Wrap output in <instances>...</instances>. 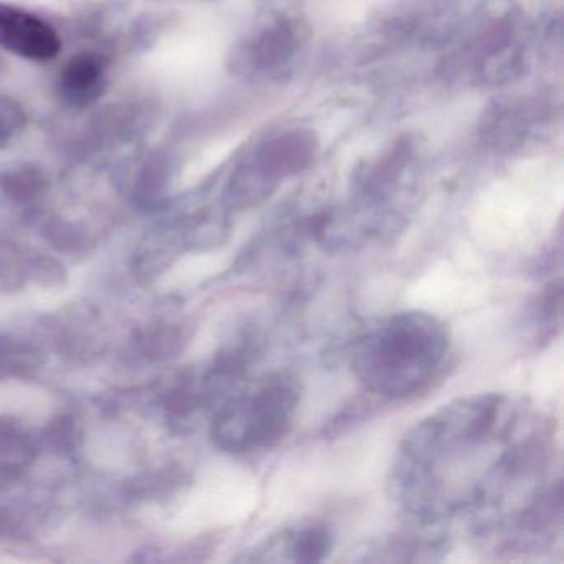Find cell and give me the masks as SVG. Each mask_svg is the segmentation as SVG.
<instances>
[{"label": "cell", "instance_id": "cell-1", "mask_svg": "<svg viewBox=\"0 0 564 564\" xmlns=\"http://www.w3.org/2000/svg\"><path fill=\"white\" fill-rule=\"evenodd\" d=\"M521 409L503 394L457 399L422 419L402 438L391 470L394 500L415 520L437 524L445 485L464 470L460 514L503 503L521 481L543 477L553 457V437L543 427L518 435Z\"/></svg>", "mask_w": 564, "mask_h": 564}, {"label": "cell", "instance_id": "cell-2", "mask_svg": "<svg viewBox=\"0 0 564 564\" xmlns=\"http://www.w3.org/2000/svg\"><path fill=\"white\" fill-rule=\"evenodd\" d=\"M451 333L427 312L389 316L352 343L349 366L362 388L388 401H402L427 389L441 375Z\"/></svg>", "mask_w": 564, "mask_h": 564}, {"label": "cell", "instance_id": "cell-3", "mask_svg": "<svg viewBox=\"0 0 564 564\" xmlns=\"http://www.w3.org/2000/svg\"><path fill=\"white\" fill-rule=\"evenodd\" d=\"M302 401L293 372L273 371L234 392L216 409L210 441L224 454L270 451L292 431Z\"/></svg>", "mask_w": 564, "mask_h": 564}, {"label": "cell", "instance_id": "cell-4", "mask_svg": "<svg viewBox=\"0 0 564 564\" xmlns=\"http://www.w3.org/2000/svg\"><path fill=\"white\" fill-rule=\"evenodd\" d=\"M318 154V140L308 130H289L265 138L242 161L229 181L230 193L247 207H257L275 194L280 184L305 173Z\"/></svg>", "mask_w": 564, "mask_h": 564}, {"label": "cell", "instance_id": "cell-5", "mask_svg": "<svg viewBox=\"0 0 564 564\" xmlns=\"http://www.w3.org/2000/svg\"><path fill=\"white\" fill-rule=\"evenodd\" d=\"M308 29L302 19L276 14L230 54V70L247 80H286L303 54Z\"/></svg>", "mask_w": 564, "mask_h": 564}, {"label": "cell", "instance_id": "cell-6", "mask_svg": "<svg viewBox=\"0 0 564 564\" xmlns=\"http://www.w3.org/2000/svg\"><path fill=\"white\" fill-rule=\"evenodd\" d=\"M465 64L481 85H503L518 80L530 67L527 37L511 18L488 25L464 48Z\"/></svg>", "mask_w": 564, "mask_h": 564}, {"label": "cell", "instance_id": "cell-7", "mask_svg": "<svg viewBox=\"0 0 564 564\" xmlns=\"http://www.w3.org/2000/svg\"><path fill=\"white\" fill-rule=\"evenodd\" d=\"M415 151L411 141L401 140L371 163L362 164L352 176V194L359 209L378 214L392 196L401 189Z\"/></svg>", "mask_w": 564, "mask_h": 564}, {"label": "cell", "instance_id": "cell-8", "mask_svg": "<svg viewBox=\"0 0 564 564\" xmlns=\"http://www.w3.org/2000/svg\"><path fill=\"white\" fill-rule=\"evenodd\" d=\"M0 47L34 62L57 57L62 42L55 29L37 15L0 4Z\"/></svg>", "mask_w": 564, "mask_h": 564}, {"label": "cell", "instance_id": "cell-9", "mask_svg": "<svg viewBox=\"0 0 564 564\" xmlns=\"http://www.w3.org/2000/svg\"><path fill=\"white\" fill-rule=\"evenodd\" d=\"M540 108L541 105L530 100L494 101L481 115L478 128L481 141L500 153L520 150L541 118Z\"/></svg>", "mask_w": 564, "mask_h": 564}, {"label": "cell", "instance_id": "cell-10", "mask_svg": "<svg viewBox=\"0 0 564 564\" xmlns=\"http://www.w3.org/2000/svg\"><path fill=\"white\" fill-rule=\"evenodd\" d=\"M265 546L269 551L280 547V551H283V560L293 561V563H322L335 547V533L328 524L308 523L296 530L285 531L280 536L273 538V541L265 543Z\"/></svg>", "mask_w": 564, "mask_h": 564}, {"label": "cell", "instance_id": "cell-11", "mask_svg": "<svg viewBox=\"0 0 564 564\" xmlns=\"http://www.w3.org/2000/svg\"><path fill=\"white\" fill-rule=\"evenodd\" d=\"M105 84L104 64L91 55H80L65 67L61 94L68 104L84 107L104 94Z\"/></svg>", "mask_w": 564, "mask_h": 564}, {"label": "cell", "instance_id": "cell-12", "mask_svg": "<svg viewBox=\"0 0 564 564\" xmlns=\"http://www.w3.org/2000/svg\"><path fill=\"white\" fill-rule=\"evenodd\" d=\"M35 457V442L14 419L0 417V478L18 477Z\"/></svg>", "mask_w": 564, "mask_h": 564}, {"label": "cell", "instance_id": "cell-13", "mask_svg": "<svg viewBox=\"0 0 564 564\" xmlns=\"http://www.w3.org/2000/svg\"><path fill=\"white\" fill-rule=\"evenodd\" d=\"M187 335L183 325L177 323H154L138 333L134 346L144 358L151 361H164L173 358L186 345Z\"/></svg>", "mask_w": 564, "mask_h": 564}, {"label": "cell", "instance_id": "cell-14", "mask_svg": "<svg viewBox=\"0 0 564 564\" xmlns=\"http://www.w3.org/2000/svg\"><path fill=\"white\" fill-rule=\"evenodd\" d=\"M80 441V429L72 415L54 419L45 431V442L57 452H70Z\"/></svg>", "mask_w": 564, "mask_h": 564}, {"label": "cell", "instance_id": "cell-15", "mask_svg": "<svg viewBox=\"0 0 564 564\" xmlns=\"http://www.w3.org/2000/svg\"><path fill=\"white\" fill-rule=\"evenodd\" d=\"M561 302H563V286L561 280L547 285V289L541 293L540 302H538V322L544 329L550 332L554 326H560L561 322Z\"/></svg>", "mask_w": 564, "mask_h": 564}]
</instances>
